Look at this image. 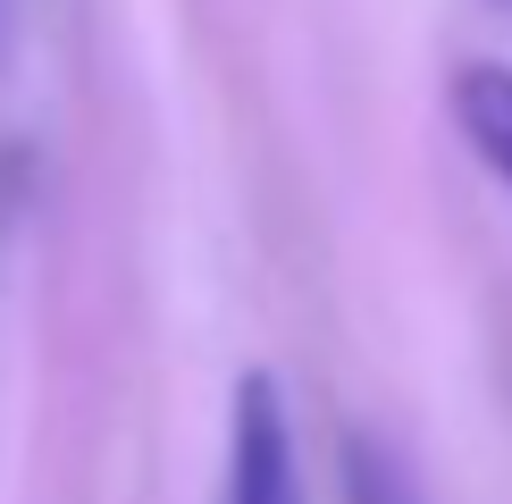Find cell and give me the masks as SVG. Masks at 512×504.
Segmentation results:
<instances>
[{
    "label": "cell",
    "mask_w": 512,
    "mask_h": 504,
    "mask_svg": "<svg viewBox=\"0 0 512 504\" xmlns=\"http://www.w3.org/2000/svg\"><path fill=\"white\" fill-rule=\"evenodd\" d=\"M454 126H462V143L496 168V185L512 194V68L504 59L454 68Z\"/></svg>",
    "instance_id": "cell-2"
},
{
    "label": "cell",
    "mask_w": 512,
    "mask_h": 504,
    "mask_svg": "<svg viewBox=\"0 0 512 504\" xmlns=\"http://www.w3.org/2000/svg\"><path fill=\"white\" fill-rule=\"evenodd\" d=\"M227 504H303V462H294V420L269 370L236 387V429H227Z\"/></svg>",
    "instance_id": "cell-1"
},
{
    "label": "cell",
    "mask_w": 512,
    "mask_h": 504,
    "mask_svg": "<svg viewBox=\"0 0 512 504\" xmlns=\"http://www.w3.org/2000/svg\"><path fill=\"white\" fill-rule=\"evenodd\" d=\"M345 504H420V496H412V479H403L378 446H353L345 454Z\"/></svg>",
    "instance_id": "cell-3"
},
{
    "label": "cell",
    "mask_w": 512,
    "mask_h": 504,
    "mask_svg": "<svg viewBox=\"0 0 512 504\" xmlns=\"http://www.w3.org/2000/svg\"><path fill=\"white\" fill-rule=\"evenodd\" d=\"M504 9H512V0H504Z\"/></svg>",
    "instance_id": "cell-4"
}]
</instances>
